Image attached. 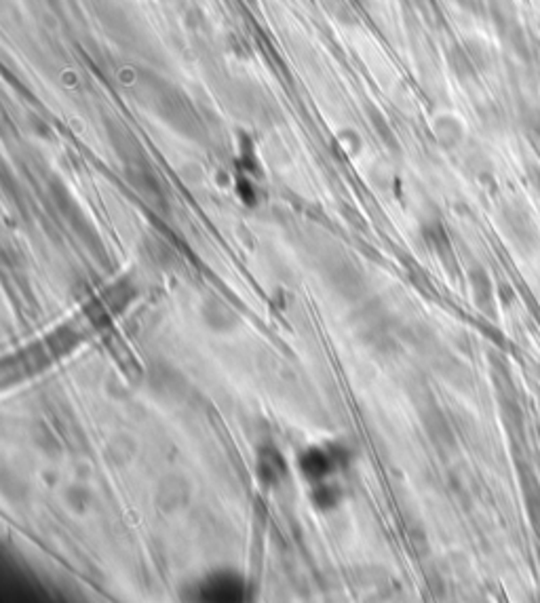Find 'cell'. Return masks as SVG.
<instances>
[{
  "instance_id": "1",
  "label": "cell",
  "mask_w": 540,
  "mask_h": 603,
  "mask_svg": "<svg viewBox=\"0 0 540 603\" xmlns=\"http://www.w3.org/2000/svg\"><path fill=\"white\" fill-rule=\"evenodd\" d=\"M191 485L180 474H167L157 489V506L163 513H176L188 502Z\"/></svg>"
},
{
  "instance_id": "2",
  "label": "cell",
  "mask_w": 540,
  "mask_h": 603,
  "mask_svg": "<svg viewBox=\"0 0 540 603\" xmlns=\"http://www.w3.org/2000/svg\"><path fill=\"white\" fill-rule=\"evenodd\" d=\"M200 315H203L205 323H207L211 329H215V332H231V329H235L239 323L237 312L222 300L205 302Z\"/></svg>"
},
{
  "instance_id": "3",
  "label": "cell",
  "mask_w": 540,
  "mask_h": 603,
  "mask_svg": "<svg viewBox=\"0 0 540 603\" xmlns=\"http://www.w3.org/2000/svg\"><path fill=\"white\" fill-rule=\"evenodd\" d=\"M300 466H302V471L309 474V479H321L323 474L327 473V468H330V460H327V456L321 454V451L310 450L302 456Z\"/></svg>"
},
{
  "instance_id": "4",
  "label": "cell",
  "mask_w": 540,
  "mask_h": 603,
  "mask_svg": "<svg viewBox=\"0 0 540 603\" xmlns=\"http://www.w3.org/2000/svg\"><path fill=\"white\" fill-rule=\"evenodd\" d=\"M214 591H211V595H218V597H224V595H239L241 593V586H239L237 578H214Z\"/></svg>"
}]
</instances>
